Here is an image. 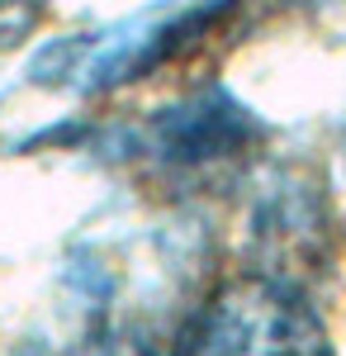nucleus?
Segmentation results:
<instances>
[{
  "label": "nucleus",
  "instance_id": "2",
  "mask_svg": "<svg viewBox=\"0 0 346 356\" xmlns=\"http://www.w3.org/2000/svg\"><path fill=\"white\" fill-rule=\"evenodd\" d=\"M190 356H332L322 318L280 280L233 285L190 337Z\"/></svg>",
  "mask_w": 346,
  "mask_h": 356
},
{
  "label": "nucleus",
  "instance_id": "1",
  "mask_svg": "<svg viewBox=\"0 0 346 356\" xmlns=\"http://www.w3.org/2000/svg\"><path fill=\"white\" fill-rule=\"evenodd\" d=\"M233 5L238 0H147L119 24L48 43L33 57L28 76L43 90H72V95H105L133 86L166 67L171 57L190 53Z\"/></svg>",
  "mask_w": 346,
  "mask_h": 356
},
{
  "label": "nucleus",
  "instance_id": "3",
  "mask_svg": "<svg viewBox=\"0 0 346 356\" xmlns=\"http://www.w3.org/2000/svg\"><path fill=\"white\" fill-rule=\"evenodd\" d=\"M261 138V119L242 105L233 90L204 86L186 100L157 110L142 124L138 152L166 166H209L223 157H238L247 143Z\"/></svg>",
  "mask_w": 346,
  "mask_h": 356
},
{
  "label": "nucleus",
  "instance_id": "4",
  "mask_svg": "<svg viewBox=\"0 0 346 356\" xmlns=\"http://www.w3.org/2000/svg\"><path fill=\"white\" fill-rule=\"evenodd\" d=\"M43 15H48V0H0V53L19 48Z\"/></svg>",
  "mask_w": 346,
  "mask_h": 356
}]
</instances>
